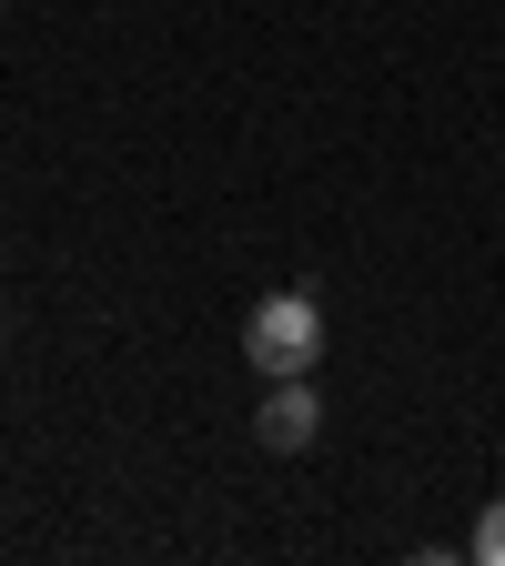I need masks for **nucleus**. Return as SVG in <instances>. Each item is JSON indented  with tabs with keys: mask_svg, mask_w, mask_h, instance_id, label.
Masks as SVG:
<instances>
[{
	"mask_svg": "<svg viewBox=\"0 0 505 566\" xmlns=\"http://www.w3.org/2000/svg\"><path fill=\"white\" fill-rule=\"evenodd\" d=\"M0 344H11V324H0Z\"/></svg>",
	"mask_w": 505,
	"mask_h": 566,
	"instance_id": "nucleus-4",
	"label": "nucleus"
},
{
	"mask_svg": "<svg viewBox=\"0 0 505 566\" xmlns=\"http://www.w3.org/2000/svg\"><path fill=\"white\" fill-rule=\"evenodd\" d=\"M253 436H263L273 455H304V446L324 436V405H314V385H304V375H283V385L263 395V415H253Z\"/></svg>",
	"mask_w": 505,
	"mask_h": 566,
	"instance_id": "nucleus-2",
	"label": "nucleus"
},
{
	"mask_svg": "<svg viewBox=\"0 0 505 566\" xmlns=\"http://www.w3.org/2000/svg\"><path fill=\"white\" fill-rule=\"evenodd\" d=\"M475 556H485V566H505V495L475 516Z\"/></svg>",
	"mask_w": 505,
	"mask_h": 566,
	"instance_id": "nucleus-3",
	"label": "nucleus"
},
{
	"mask_svg": "<svg viewBox=\"0 0 505 566\" xmlns=\"http://www.w3.org/2000/svg\"><path fill=\"white\" fill-rule=\"evenodd\" d=\"M243 354L263 365V385L314 375V354H324V304H314V294H263V304L243 314Z\"/></svg>",
	"mask_w": 505,
	"mask_h": 566,
	"instance_id": "nucleus-1",
	"label": "nucleus"
}]
</instances>
